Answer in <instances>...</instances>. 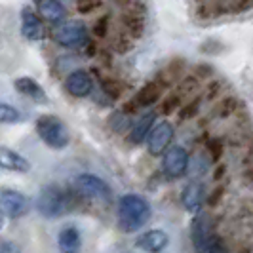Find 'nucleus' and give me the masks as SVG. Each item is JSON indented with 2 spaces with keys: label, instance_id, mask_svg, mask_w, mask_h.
<instances>
[{
  "label": "nucleus",
  "instance_id": "1",
  "mask_svg": "<svg viewBox=\"0 0 253 253\" xmlns=\"http://www.w3.org/2000/svg\"><path fill=\"white\" fill-rule=\"evenodd\" d=\"M151 219V206L137 194H124L118 202V227L124 232H135Z\"/></svg>",
  "mask_w": 253,
  "mask_h": 253
},
{
  "label": "nucleus",
  "instance_id": "2",
  "mask_svg": "<svg viewBox=\"0 0 253 253\" xmlns=\"http://www.w3.org/2000/svg\"><path fill=\"white\" fill-rule=\"evenodd\" d=\"M37 131L38 137L50 149H55V151L65 149L71 141V133H69L67 126L55 114H42L37 120Z\"/></svg>",
  "mask_w": 253,
  "mask_h": 253
},
{
  "label": "nucleus",
  "instance_id": "3",
  "mask_svg": "<svg viewBox=\"0 0 253 253\" xmlns=\"http://www.w3.org/2000/svg\"><path fill=\"white\" fill-rule=\"evenodd\" d=\"M76 194L86 200H97V202L109 204L113 200V189L93 173H80L73 183Z\"/></svg>",
  "mask_w": 253,
  "mask_h": 253
},
{
  "label": "nucleus",
  "instance_id": "4",
  "mask_svg": "<svg viewBox=\"0 0 253 253\" xmlns=\"http://www.w3.org/2000/svg\"><path fill=\"white\" fill-rule=\"evenodd\" d=\"M69 208V198L57 185H48L40 190L37 198V210L44 217L63 215Z\"/></svg>",
  "mask_w": 253,
  "mask_h": 253
},
{
  "label": "nucleus",
  "instance_id": "5",
  "mask_svg": "<svg viewBox=\"0 0 253 253\" xmlns=\"http://www.w3.org/2000/svg\"><path fill=\"white\" fill-rule=\"evenodd\" d=\"M53 38L59 46L76 50V48H82L88 44V29L82 21H69L55 31Z\"/></svg>",
  "mask_w": 253,
  "mask_h": 253
},
{
  "label": "nucleus",
  "instance_id": "6",
  "mask_svg": "<svg viewBox=\"0 0 253 253\" xmlns=\"http://www.w3.org/2000/svg\"><path fill=\"white\" fill-rule=\"evenodd\" d=\"M190 158L189 152L183 147H169L164 152V160H162V171L166 177L169 179H179L183 177L189 171Z\"/></svg>",
  "mask_w": 253,
  "mask_h": 253
},
{
  "label": "nucleus",
  "instance_id": "7",
  "mask_svg": "<svg viewBox=\"0 0 253 253\" xmlns=\"http://www.w3.org/2000/svg\"><path fill=\"white\" fill-rule=\"evenodd\" d=\"M211 219L206 213L194 215L190 223V242L196 253H208V248L211 244Z\"/></svg>",
  "mask_w": 253,
  "mask_h": 253
},
{
  "label": "nucleus",
  "instance_id": "8",
  "mask_svg": "<svg viewBox=\"0 0 253 253\" xmlns=\"http://www.w3.org/2000/svg\"><path fill=\"white\" fill-rule=\"evenodd\" d=\"M173 135H175L173 126H171L168 120L156 124V126L151 129L149 137H147V143H149L147 149H149V152H151L152 156H162V154L171 147Z\"/></svg>",
  "mask_w": 253,
  "mask_h": 253
},
{
  "label": "nucleus",
  "instance_id": "9",
  "mask_svg": "<svg viewBox=\"0 0 253 253\" xmlns=\"http://www.w3.org/2000/svg\"><path fill=\"white\" fill-rule=\"evenodd\" d=\"M0 211L6 217H23L29 211V200L19 190H2L0 192Z\"/></svg>",
  "mask_w": 253,
  "mask_h": 253
},
{
  "label": "nucleus",
  "instance_id": "10",
  "mask_svg": "<svg viewBox=\"0 0 253 253\" xmlns=\"http://www.w3.org/2000/svg\"><path fill=\"white\" fill-rule=\"evenodd\" d=\"M93 76L86 71H75L67 76L65 80V89L73 95V97H88L93 91Z\"/></svg>",
  "mask_w": 253,
  "mask_h": 253
},
{
  "label": "nucleus",
  "instance_id": "11",
  "mask_svg": "<svg viewBox=\"0 0 253 253\" xmlns=\"http://www.w3.org/2000/svg\"><path fill=\"white\" fill-rule=\"evenodd\" d=\"M145 8L141 6L139 2H133L131 6L124 8L122 13V25L126 27V31L129 33L131 38H139L145 33Z\"/></svg>",
  "mask_w": 253,
  "mask_h": 253
},
{
  "label": "nucleus",
  "instance_id": "12",
  "mask_svg": "<svg viewBox=\"0 0 253 253\" xmlns=\"http://www.w3.org/2000/svg\"><path fill=\"white\" fill-rule=\"evenodd\" d=\"M204 200H206V189H204L202 183L192 181V183H189V185L183 189L181 202H183V206L189 210L190 213H198V211L202 210Z\"/></svg>",
  "mask_w": 253,
  "mask_h": 253
},
{
  "label": "nucleus",
  "instance_id": "13",
  "mask_svg": "<svg viewBox=\"0 0 253 253\" xmlns=\"http://www.w3.org/2000/svg\"><path fill=\"white\" fill-rule=\"evenodd\" d=\"M168 244H169V238L164 230H149V232L141 234L135 242V246L139 250L149 253H160Z\"/></svg>",
  "mask_w": 253,
  "mask_h": 253
},
{
  "label": "nucleus",
  "instance_id": "14",
  "mask_svg": "<svg viewBox=\"0 0 253 253\" xmlns=\"http://www.w3.org/2000/svg\"><path fill=\"white\" fill-rule=\"evenodd\" d=\"M0 168L6 171H15V173H25L29 171V160L21 156L19 152L12 151L8 147H0Z\"/></svg>",
  "mask_w": 253,
  "mask_h": 253
},
{
  "label": "nucleus",
  "instance_id": "15",
  "mask_svg": "<svg viewBox=\"0 0 253 253\" xmlns=\"http://www.w3.org/2000/svg\"><path fill=\"white\" fill-rule=\"evenodd\" d=\"M21 35L31 42H37L44 35L42 21L38 19V15L31 8H23V12H21Z\"/></svg>",
  "mask_w": 253,
  "mask_h": 253
},
{
  "label": "nucleus",
  "instance_id": "16",
  "mask_svg": "<svg viewBox=\"0 0 253 253\" xmlns=\"http://www.w3.org/2000/svg\"><path fill=\"white\" fill-rule=\"evenodd\" d=\"M154 120H156V114L154 113L141 114L139 118L135 120V124L131 126V129H129V135H127L129 143H133V145H141L143 141L147 139V137H149V133H151Z\"/></svg>",
  "mask_w": 253,
  "mask_h": 253
},
{
  "label": "nucleus",
  "instance_id": "17",
  "mask_svg": "<svg viewBox=\"0 0 253 253\" xmlns=\"http://www.w3.org/2000/svg\"><path fill=\"white\" fill-rule=\"evenodd\" d=\"M57 246H59V252L61 253H78L80 252V246H82V238H80V232L75 227H65L59 236H57Z\"/></svg>",
  "mask_w": 253,
  "mask_h": 253
},
{
  "label": "nucleus",
  "instance_id": "18",
  "mask_svg": "<svg viewBox=\"0 0 253 253\" xmlns=\"http://www.w3.org/2000/svg\"><path fill=\"white\" fill-rule=\"evenodd\" d=\"M38 10L40 15L50 23H61L67 15V10L59 0H38Z\"/></svg>",
  "mask_w": 253,
  "mask_h": 253
},
{
  "label": "nucleus",
  "instance_id": "19",
  "mask_svg": "<svg viewBox=\"0 0 253 253\" xmlns=\"http://www.w3.org/2000/svg\"><path fill=\"white\" fill-rule=\"evenodd\" d=\"M13 86H15V89H17L19 93H23L27 97H33V99H37L38 103H46V93H44V89L40 88V84H38L35 78L21 76V78L15 80Z\"/></svg>",
  "mask_w": 253,
  "mask_h": 253
},
{
  "label": "nucleus",
  "instance_id": "20",
  "mask_svg": "<svg viewBox=\"0 0 253 253\" xmlns=\"http://www.w3.org/2000/svg\"><path fill=\"white\" fill-rule=\"evenodd\" d=\"M162 97V88L156 82H149L139 89V93L135 95V103L139 107H151Z\"/></svg>",
  "mask_w": 253,
  "mask_h": 253
},
{
  "label": "nucleus",
  "instance_id": "21",
  "mask_svg": "<svg viewBox=\"0 0 253 253\" xmlns=\"http://www.w3.org/2000/svg\"><path fill=\"white\" fill-rule=\"evenodd\" d=\"M109 127L113 129L114 133H124L127 129H131V120H129V114H126L124 111H116L111 114L109 118Z\"/></svg>",
  "mask_w": 253,
  "mask_h": 253
},
{
  "label": "nucleus",
  "instance_id": "22",
  "mask_svg": "<svg viewBox=\"0 0 253 253\" xmlns=\"http://www.w3.org/2000/svg\"><path fill=\"white\" fill-rule=\"evenodd\" d=\"M21 120V113L8 105V103H0V124H17Z\"/></svg>",
  "mask_w": 253,
  "mask_h": 253
},
{
  "label": "nucleus",
  "instance_id": "23",
  "mask_svg": "<svg viewBox=\"0 0 253 253\" xmlns=\"http://www.w3.org/2000/svg\"><path fill=\"white\" fill-rule=\"evenodd\" d=\"M198 109H200V101H198V99L187 103V105H183V107H181V111H179V118H181V120H190V118H194V116L198 114Z\"/></svg>",
  "mask_w": 253,
  "mask_h": 253
},
{
  "label": "nucleus",
  "instance_id": "24",
  "mask_svg": "<svg viewBox=\"0 0 253 253\" xmlns=\"http://www.w3.org/2000/svg\"><path fill=\"white\" fill-rule=\"evenodd\" d=\"M236 107H238V101H236L234 97H227V99L221 101L219 109H217V114H219L221 118H227V116H230V114L236 111Z\"/></svg>",
  "mask_w": 253,
  "mask_h": 253
},
{
  "label": "nucleus",
  "instance_id": "25",
  "mask_svg": "<svg viewBox=\"0 0 253 253\" xmlns=\"http://www.w3.org/2000/svg\"><path fill=\"white\" fill-rule=\"evenodd\" d=\"M101 84H103V91H107L111 99H116V97L122 93V88H120V84H118L116 80H113V78H103Z\"/></svg>",
  "mask_w": 253,
  "mask_h": 253
},
{
  "label": "nucleus",
  "instance_id": "26",
  "mask_svg": "<svg viewBox=\"0 0 253 253\" xmlns=\"http://www.w3.org/2000/svg\"><path fill=\"white\" fill-rule=\"evenodd\" d=\"M103 4V0H76V10L80 13H91Z\"/></svg>",
  "mask_w": 253,
  "mask_h": 253
},
{
  "label": "nucleus",
  "instance_id": "27",
  "mask_svg": "<svg viewBox=\"0 0 253 253\" xmlns=\"http://www.w3.org/2000/svg\"><path fill=\"white\" fill-rule=\"evenodd\" d=\"M109 19L107 17H99L97 21H95V25H93V35L97 38H105L107 35V29H109Z\"/></svg>",
  "mask_w": 253,
  "mask_h": 253
},
{
  "label": "nucleus",
  "instance_id": "28",
  "mask_svg": "<svg viewBox=\"0 0 253 253\" xmlns=\"http://www.w3.org/2000/svg\"><path fill=\"white\" fill-rule=\"evenodd\" d=\"M208 253H228V250L227 246H225V242L221 240V238H217V236H213L210 248H208Z\"/></svg>",
  "mask_w": 253,
  "mask_h": 253
},
{
  "label": "nucleus",
  "instance_id": "29",
  "mask_svg": "<svg viewBox=\"0 0 253 253\" xmlns=\"http://www.w3.org/2000/svg\"><path fill=\"white\" fill-rule=\"evenodd\" d=\"M0 253H21V250H19V246L13 244V242L2 240L0 242Z\"/></svg>",
  "mask_w": 253,
  "mask_h": 253
},
{
  "label": "nucleus",
  "instance_id": "30",
  "mask_svg": "<svg viewBox=\"0 0 253 253\" xmlns=\"http://www.w3.org/2000/svg\"><path fill=\"white\" fill-rule=\"evenodd\" d=\"M210 152H211V160L217 162V160L221 158V154H223L221 143H219V141H211V143H210Z\"/></svg>",
  "mask_w": 253,
  "mask_h": 253
},
{
  "label": "nucleus",
  "instance_id": "31",
  "mask_svg": "<svg viewBox=\"0 0 253 253\" xmlns=\"http://www.w3.org/2000/svg\"><path fill=\"white\" fill-rule=\"evenodd\" d=\"M223 192H225V189H223V187H217V189L213 190L211 194H210V198H208V204H210L211 208H215L217 204H219V200L223 198Z\"/></svg>",
  "mask_w": 253,
  "mask_h": 253
},
{
  "label": "nucleus",
  "instance_id": "32",
  "mask_svg": "<svg viewBox=\"0 0 253 253\" xmlns=\"http://www.w3.org/2000/svg\"><path fill=\"white\" fill-rule=\"evenodd\" d=\"M253 6V0H234L232 2V12H244Z\"/></svg>",
  "mask_w": 253,
  "mask_h": 253
},
{
  "label": "nucleus",
  "instance_id": "33",
  "mask_svg": "<svg viewBox=\"0 0 253 253\" xmlns=\"http://www.w3.org/2000/svg\"><path fill=\"white\" fill-rule=\"evenodd\" d=\"M177 97L173 95V97H169V99H166V103H164V107H162V113L164 114H169L175 107H177Z\"/></svg>",
  "mask_w": 253,
  "mask_h": 253
},
{
  "label": "nucleus",
  "instance_id": "34",
  "mask_svg": "<svg viewBox=\"0 0 253 253\" xmlns=\"http://www.w3.org/2000/svg\"><path fill=\"white\" fill-rule=\"evenodd\" d=\"M196 75L200 76V78H208V76L213 75V69L210 65H198L196 67Z\"/></svg>",
  "mask_w": 253,
  "mask_h": 253
},
{
  "label": "nucleus",
  "instance_id": "35",
  "mask_svg": "<svg viewBox=\"0 0 253 253\" xmlns=\"http://www.w3.org/2000/svg\"><path fill=\"white\" fill-rule=\"evenodd\" d=\"M225 171H227V168H225V166H219V168L215 169V173H213V179L219 181V179L223 177V173H225Z\"/></svg>",
  "mask_w": 253,
  "mask_h": 253
},
{
  "label": "nucleus",
  "instance_id": "36",
  "mask_svg": "<svg viewBox=\"0 0 253 253\" xmlns=\"http://www.w3.org/2000/svg\"><path fill=\"white\" fill-rule=\"evenodd\" d=\"M211 86H213V88H210V91H208V97H210V99H213V97H215V93L219 91V84H217V82H213Z\"/></svg>",
  "mask_w": 253,
  "mask_h": 253
},
{
  "label": "nucleus",
  "instance_id": "37",
  "mask_svg": "<svg viewBox=\"0 0 253 253\" xmlns=\"http://www.w3.org/2000/svg\"><path fill=\"white\" fill-rule=\"evenodd\" d=\"M135 0H116V4L118 6H122V8H127V6H131Z\"/></svg>",
  "mask_w": 253,
  "mask_h": 253
},
{
  "label": "nucleus",
  "instance_id": "38",
  "mask_svg": "<svg viewBox=\"0 0 253 253\" xmlns=\"http://www.w3.org/2000/svg\"><path fill=\"white\" fill-rule=\"evenodd\" d=\"M4 213H2V211H0V230H2V227H4Z\"/></svg>",
  "mask_w": 253,
  "mask_h": 253
}]
</instances>
